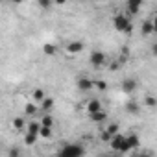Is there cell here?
<instances>
[{"label":"cell","mask_w":157,"mask_h":157,"mask_svg":"<svg viewBox=\"0 0 157 157\" xmlns=\"http://www.w3.org/2000/svg\"><path fill=\"white\" fill-rule=\"evenodd\" d=\"M76 85H78V89H80L82 93H87V91H91V89L94 87V82L83 76V78H80V80H78V83H76Z\"/></svg>","instance_id":"5"},{"label":"cell","mask_w":157,"mask_h":157,"mask_svg":"<svg viewBox=\"0 0 157 157\" xmlns=\"http://www.w3.org/2000/svg\"><path fill=\"white\" fill-rule=\"evenodd\" d=\"M111 139H113V135H111L107 129H104V131L100 133V140H102V142H111Z\"/></svg>","instance_id":"22"},{"label":"cell","mask_w":157,"mask_h":157,"mask_svg":"<svg viewBox=\"0 0 157 157\" xmlns=\"http://www.w3.org/2000/svg\"><path fill=\"white\" fill-rule=\"evenodd\" d=\"M144 102H146V105H150V107H155V105H157V98H155V96H146Z\"/></svg>","instance_id":"25"},{"label":"cell","mask_w":157,"mask_h":157,"mask_svg":"<svg viewBox=\"0 0 157 157\" xmlns=\"http://www.w3.org/2000/svg\"><path fill=\"white\" fill-rule=\"evenodd\" d=\"M153 32H155V33H157V15H155V17H153Z\"/></svg>","instance_id":"30"},{"label":"cell","mask_w":157,"mask_h":157,"mask_svg":"<svg viewBox=\"0 0 157 157\" xmlns=\"http://www.w3.org/2000/svg\"><path fill=\"white\" fill-rule=\"evenodd\" d=\"M37 4H39V8H41V10H48V8L52 6V2H50V0H39Z\"/></svg>","instance_id":"27"},{"label":"cell","mask_w":157,"mask_h":157,"mask_svg":"<svg viewBox=\"0 0 157 157\" xmlns=\"http://www.w3.org/2000/svg\"><path fill=\"white\" fill-rule=\"evenodd\" d=\"M140 33H142V35L155 33V32H153V19H144V21H142V24H140Z\"/></svg>","instance_id":"6"},{"label":"cell","mask_w":157,"mask_h":157,"mask_svg":"<svg viewBox=\"0 0 157 157\" xmlns=\"http://www.w3.org/2000/svg\"><path fill=\"white\" fill-rule=\"evenodd\" d=\"M151 54H153V56L157 57V41H155V43L151 44Z\"/></svg>","instance_id":"29"},{"label":"cell","mask_w":157,"mask_h":157,"mask_svg":"<svg viewBox=\"0 0 157 157\" xmlns=\"http://www.w3.org/2000/svg\"><path fill=\"white\" fill-rule=\"evenodd\" d=\"M85 155V148L78 142H70V144H65L61 148V151L57 153V157H83Z\"/></svg>","instance_id":"1"},{"label":"cell","mask_w":157,"mask_h":157,"mask_svg":"<svg viewBox=\"0 0 157 157\" xmlns=\"http://www.w3.org/2000/svg\"><path fill=\"white\" fill-rule=\"evenodd\" d=\"M89 61H91V65H93L94 68H100V67H104V65L107 63V56H105L102 50H94V52L89 56Z\"/></svg>","instance_id":"4"},{"label":"cell","mask_w":157,"mask_h":157,"mask_svg":"<svg viewBox=\"0 0 157 157\" xmlns=\"http://www.w3.org/2000/svg\"><path fill=\"white\" fill-rule=\"evenodd\" d=\"M98 157H109V155H98Z\"/></svg>","instance_id":"32"},{"label":"cell","mask_w":157,"mask_h":157,"mask_svg":"<svg viewBox=\"0 0 157 157\" xmlns=\"http://www.w3.org/2000/svg\"><path fill=\"white\" fill-rule=\"evenodd\" d=\"M139 109H140V107H139V104H137L135 100H129V102L126 104V111H128V113H135V115H137Z\"/></svg>","instance_id":"14"},{"label":"cell","mask_w":157,"mask_h":157,"mask_svg":"<svg viewBox=\"0 0 157 157\" xmlns=\"http://www.w3.org/2000/svg\"><path fill=\"white\" fill-rule=\"evenodd\" d=\"M37 111H39V107L35 104H26V107H24V113L26 115H37Z\"/></svg>","instance_id":"17"},{"label":"cell","mask_w":157,"mask_h":157,"mask_svg":"<svg viewBox=\"0 0 157 157\" xmlns=\"http://www.w3.org/2000/svg\"><path fill=\"white\" fill-rule=\"evenodd\" d=\"M35 140H37V137H35V135H30V133H26V135H24V144H26V146H33V144H35Z\"/></svg>","instance_id":"21"},{"label":"cell","mask_w":157,"mask_h":157,"mask_svg":"<svg viewBox=\"0 0 157 157\" xmlns=\"http://www.w3.org/2000/svg\"><path fill=\"white\" fill-rule=\"evenodd\" d=\"M52 107H54V98L46 96V98L43 100V104H41V109H43V111H50Z\"/></svg>","instance_id":"15"},{"label":"cell","mask_w":157,"mask_h":157,"mask_svg":"<svg viewBox=\"0 0 157 157\" xmlns=\"http://www.w3.org/2000/svg\"><path fill=\"white\" fill-rule=\"evenodd\" d=\"M137 89V82L133 80V78H126V80L122 82V91L124 93H133Z\"/></svg>","instance_id":"9"},{"label":"cell","mask_w":157,"mask_h":157,"mask_svg":"<svg viewBox=\"0 0 157 157\" xmlns=\"http://www.w3.org/2000/svg\"><path fill=\"white\" fill-rule=\"evenodd\" d=\"M67 50H68V54H80L83 50V43L82 41H72V43L67 44Z\"/></svg>","instance_id":"10"},{"label":"cell","mask_w":157,"mask_h":157,"mask_svg":"<svg viewBox=\"0 0 157 157\" xmlns=\"http://www.w3.org/2000/svg\"><path fill=\"white\" fill-rule=\"evenodd\" d=\"M10 157H21V150L19 148H11L10 150Z\"/></svg>","instance_id":"28"},{"label":"cell","mask_w":157,"mask_h":157,"mask_svg":"<svg viewBox=\"0 0 157 157\" xmlns=\"http://www.w3.org/2000/svg\"><path fill=\"white\" fill-rule=\"evenodd\" d=\"M41 124H43V126H46V128H52L54 120H52V117H50V115H44V117L41 118Z\"/></svg>","instance_id":"23"},{"label":"cell","mask_w":157,"mask_h":157,"mask_svg":"<svg viewBox=\"0 0 157 157\" xmlns=\"http://www.w3.org/2000/svg\"><path fill=\"white\" fill-rule=\"evenodd\" d=\"M41 128H43V124H41V122H37V120H32V122L28 124V133H30V135H35V137H39V133H41Z\"/></svg>","instance_id":"11"},{"label":"cell","mask_w":157,"mask_h":157,"mask_svg":"<svg viewBox=\"0 0 157 157\" xmlns=\"http://www.w3.org/2000/svg\"><path fill=\"white\" fill-rule=\"evenodd\" d=\"M13 128L17 129V131H21V129H24V118H13Z\"/></svg>","instance_id":"19"},{"label":"cell","mask_w":157,"mask_h":157,"mask_svg":"<svg viewBox=\"0 0 157 157\" xmlns=\"http://www.w3.org/2000/svg\"><path fill=\"white\" fill-rule=\"evenodd\" d=\"M128 144H129L131 150H137V148L140 146V139H139V135H137V133H129V135H128Z\"/></svg>","instance_id":"12"},{"label":"cell","mask_w":157,"mask_h":157,"mask_svg":"<svg viewBox=\"0 0 157 157\" xmlns=\"http://www.w3.org/2000/svg\"><path fill=\"white\" fill-rule=\"evenodd\" d=\"M111 148L115 150V151H118V153H126V151H129L131 148H129V144H128V135H122V133H118V135H115L113 139H111Z\"/></svg>","instance_id":"3"},{"label":"cell","mask_w":157,"mask_h":157,"mask_svg":"<svg viewBox=\"0 0 157 157\" xmlns=\"http://www.w3.org/2000/svg\"><path fill=\"white\" fill-rule=\"evenodd\" d=\"M102 111V104H100V100H91L89 104H87V113H89V117L91 115H96V113H100Z\"/></svg>","instance_id":"8"},{"label":"cell","mask_w":157,"mask_h":157,"mask_svg":"<svg viewBox=\"0 0 157 157\" xmlns=\"http://www.w3.org/2000/svg\"><path fill=\"white\" fill-rule=\"evenodd\" d=\"M46 98V94H44V89H35L33 91V100L37 102V104H43V100Z\"/></svg>","instance_id":"13"},{"label":"cell","mask_w":157,"mask_h":157,"mask_svg":"<svg viewBox=\"0 0 157 157\" xmlns=\"http://www.w3.org/2000/svg\"><path fill=\"white\" fill-rule=\"evenodd\" d=\"M140 157H151V155H150V153H146V151H144V153H140Z\"/></svg>","instance_id":"31"},{"label":"cell","mask_w":157,"mask_h":157,"mask_svg":"<svg viewBox=\"0 0 157 157\" xmlns=\"http://www.w3.org/2000/svg\"><path fill=\"white\" fill-rule=\"evenodd\" d=\"M94 87H96L98 91H105V89H107V82H105V80H98V82H94Z\"/></svg>","instance_id":"24"},{"label":"cell","mask_w":157,"mask_h":157,"mask_svg":"<svg viewBox=\"0 0 157 157\" xmlns=\"http://www.w3.org/2000/svg\"><path fill=\"white\" fill-rule=\"evenodd\" d=\"M113 26H115V30L120 32V33H131V28H133L129 17H128V15H120V13L113 17Z\"/></svg>","instance_id":"2"},{"label":"cell","mask_w":157,"mask_h":157,"mask_svg":"<svg viewBox=\"0 0 157 157\" xmlns=\"http://www.w3.org/2000/svg\"><path fill=\"white\" fill-rule=\"evenodd\" d=\"M43 52H44L46 56H54V54H56V46H54L52 43H46V44L43 46Z\"/></svg>","instance_id":"18"},{"label":"cell","mask_w":157,"mask_h":157,"mask_svg":"<svg viewBox=\"0 0 157 157\" xmlns=\"http://www.w3.org/2000/svg\"><path fill=\"white\" fill-rule=\"evenodd\" d=\"M39 137H43V139H50V137H52V128H46V126H43V128H41V133H39Z\"/></svg>","instance_id":"20"},{"label":"cell","mask_w":157,"mask_h":157,"mask_svg":"<svg viewBox=\"0 0 157 157\" xmlns=\"http://www.w3.org/2000/svg\"><path fill=\"white\" fill-rule=\"evenodd\" d=\"M142 8V2L140 0H128V13L129 15H137Z\"/></svg>","instance_id":"7"},{"label":"cell","mask_w":157,"mask_h":157,"mask_svg":"<svg viewBox=\"0 0 157 157\" xmlns=\"http://www.w3.org/2000/svg\"><path fill=\"white\" fill-rule=\"evenodd\" d=\"M107 131L115 137V135H118V124H109L107 126Z\"/></svg>","instance_id":"26"},{"label":"cell","mask_w":157,"mask_h":157,"mask_svg":"<svg viewBox=\"0 0 157 157\" xmlns=\"http://www.w3.org/2000/svg\"><path fill=\"white\" fill-rule=\"evenodd\" d=\"M107 118V113L105 111H100V113H96V115H91V120L93 122H104Z\"/></svg>","instance_id":"16"}]
</instances>
